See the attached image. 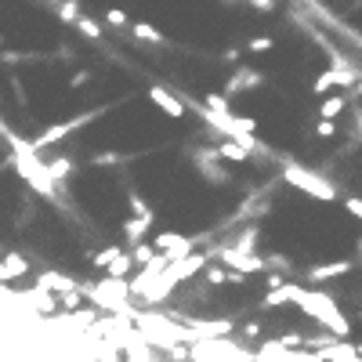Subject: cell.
<instances>
[{
	"label": "cell",
	"instance_id": "1",
	"mask_svg": "<svg viewBox=\"0 0 362 362\" xmlns=\"http://www.w3.org/2000/svg\"><path fill=\"white\" fill-rule=\"evenodd\" d=\"M8 148H11V163H15L18 177L25 181L29 189H33L37 196H44L47 203H54V206L73 210V206H69V199L62 196V189H58L54 181H51V174H47V163L40 160V153H33V148H29V138H15Z\"/></svg>",
	"mask_w": 362,
	"mask_h": 362
},
{
	"label": "cell",
	"instance_id": "2",
	"mask_svg": "<svg viewBox=\"0 0 362 362\" xmlns=\"http://www.w3.org/2000/svg\"><path fill=\"white\" fill-rule=\"evenodd\" d=\"M297 308L305 312V315H312V319H319L329 334H334L337 341H348V334H351V326H348V319L341 315V308H337V300L329 297V293H319V290H300V297H297Z\"/></svg>",
	"mask_w": 362,
	"mask_h": 362
},
{
	"label": "cell",
	"instance_id": "3",
	"mask_svg": "<svg viewBox=\"0 0 362 362\" xmlns=\"http://www.w3.org/2000/svg\"><path fill=\"white\" fill-rule=\"evenodd\" d=\"M283 181H286L290 189L312 196V199H322V203H334L337 199V189L329 185L319 170H308L305 163H297V160H283Z\"/></svg>",
	"mask_w": 362,
	"mask_h": 362
},
{
	"label": "cell",
	"instance_id": "4",
	"mask_svg": "<svg viewBox=\"0 0 362 362\" xmlns=\"http://www.w3.org/2000/svg\"><path fill=\"white\" fill-rule=\"evenodd\" d=\"M102 112H105V105H102V109H90V112H76L73 119H62V124H51V127H44L37 138H29V148H33V153H44V148H51V145H58V141H66L76 127H87L90 119L102 116Z\"/></svg>",
	"mask_w": 362,
	"mask_h": 362
},
{
	"label": "cell",
	"instance_id": "5",
	"mask_svg": "<svg viewBox=\"0 0 362 362\" xmlns=\"http://www.w3.org/2000/svg\"><path fill=\"white\" fill-rule=\"evenodd\" d=\"M192 247H196V239H192V235H181V232H160V235L153 239V250L163 254L167 264H174V261H181V257H189Z\"/></svg>",
	"mask_w": 362,
	"mask_h": 362
},
{
	"label": "cell",
	"instance_id": "6",
	"mask_svg": "<svg viewBox=\"0 0 362 362\" xmlns=\"http://www.w3.org/2000/svg\"><path fill=\"white\" fill-rule=\"evenodd\" d=\"M192 167L210 181V185H225V181H228V170H225V163L218 156V148H196V153H192Z\"/></svg>",
	"mask_w": 362,
	"mask_h": 362
},
{
	"label": "cell",
	"instance_id": "7",
	"mask_svg": "<svg viewBox=\"0 0 362 362\" xmlns=\"http://www.w3.org/2000/svg\"><path fill=\"white\" fill-rule=\"evenodd\" d=\"M203 268H206V254H203V257H199V254H189V257H181V261L167 264V268H163V276L177 286V283H189L196 272H203Z\"/></svg>",
	"mask_w": 362,
	"mask_h": 362
},
{
	"label": "cell",
	"instance_id": "8",
	"mask_svg": "<svg viewBox=\"0 0 362 362\" xmlns=\"http://www.w3.org/2000/svg\"><path fill=\"white\" fill-rule=\"evenodd\" d=\"M300 283H279L276 290H268L261 297V312H272V308H283V305H297V297H300Z\"/></svg>",
	"mask_w": 362,
	"mask_h": 362
},
{
	"label": "cell",
	"instance_id": "9",
	"mask_svg": "<svg viewBox=\"0 0 362 362\" xmlns=\"http://www.w3.org/2000/svg\"><path fill=\"white\" fill-rule=\"evenodd\" d=\"M37 290H44V293H76L80 290V283L73 279V276H66V272H44V276L37 279Z\"/></svg>",
	"mask_w": 362,
	"mask_h": 362
},
{
	"label": "cell",
	"instance_id": "10",
	"mask_svg": "<svg viewBox=\"0 0 362 362\" xmlns=\"http://www.w3.org/2000/svg\"><path fill=\"white\" fill-rule=\"evenodd\" d=\"M261 83H264V76H261L257 69H235V73L228 76V83H225V98L243 95V90H254V87H261Z\"/></svg>",
	"mask_w": 362,
	"mask_h": 362
},
{
	"label": "cell",
	"instance_id": "11",
	"mask_svg": "<svg viewBox=\"0 0 362 362\" xmlns=\"http://www.w3.org/2000/svg\"><path fill=\"white\" fill-rule=\"evenodd\" d=\"M148 102H156V109H163L167 116H174V119H181V116H185V102H181L177 95H170V90L167 87H148Z\"/></svg>",
	"mask_w": 362,
	"mask_h": 362
},
{
	"label": "cell",
	"instance_id": "12",
	"mask_svg": "<svg viewBox=\"0 0 362 362\" xmlns=\"http://www.w3.org/2000/svg\"><path fill=\"white\" fill-rule=\"evenodd\" d=\"M351 272V261H329V264H315V268H308L305 272V279L308 283H329V279H337V276H348Z\"/></svg>",
	"mask_w": 362,
	"mask_h": 362
},
{
	"label": "cell",
	"instance_id": "13",
	"mask_svg": "<svg viewBox=\"0 0 362 362\" xmlns=\"http://www.w3.org/2000/svg\"><path fill=\"white\" fill-rule=\"evenodd\" d=\"M25 272H29V261L15 250H4V257H0V283H11V279L25 276Z\"/></svg>",
	"mask_w": 362,
	"mask_h": 362
},
{
	"label": "cell",
	"instance_id": "14",
	"mask_svg": "<svg viewBox=\"0 0 362 362\" xmlns=\"http://www.w3.org/2000/svg\"><path fill=\"white\" fill-rule=\"evenodd\" d=\"M44 163H47V174H51L54 185L69 181V177H73V170H76V163H73L69 156H51V160H44Z\"/></svg>",
	"mask_w": 362,
	"mask_h": 362
},
{
	"label": "cell",
	"instance_id": "15",
	"mask_svg": "<svg viewBox=\"0 0 362 362\" xmlns=\"http://www.w3.org/2000/svg\"><path fill=\"white\" fill-rule=\"evenodd\" d=\"M127 206H131V218H145V221H156V210L138 189H127Z\"/></svg>",
	"mask_w": 362,
	"mask_h": 362
},
{
	"label": "cell",
	"instance_id": "16",
	"mask_svg": "<svg viewBox=\"0 0 362 362\" xmlns=\"http://www.w3.org/2000/svg\"><path fill=\"white\" fill-rule=\"evenodd\" d=\"M156 221H145V218H127L124 221V239L131 247H138V243H145V235H148V228H153Z\"/></svg>",
	"mask_w": 362,
	"mask_h": 362
},
{
	"label": "cell",
	"instance_id": "17",
	"mask_svg": "<svg viewBox=\"0 0 362 362\" xmlns=\"http://www.w3.org/2000/svg\"><path fill=\"white\" fill-rule=\"evenodd\" d=\"M218 156H221V163H250V153H247V148H239L235 141H221L218 145Z\"/></svg>",
	"mask_w": 362,
	"mask_h": 362
},
{
	"label": "cell",
	"instance_id": "18",
	"mask_svg": "<svg viewBox=\"0 0 362 362\" xmlns=\"http://www.w3.org/2000/svg\"><path fill=\"white\" fill-rule=\"evenodd\" d=\"M131 272H134V261H131V254L124 250V254H119V257L105 268V276H109V279H131Z\"/></svg>",
	"mask_w": 362,
	"mask_h": 362
},
{
	"label": "cell",
	"instance_id": "19",
	"mask_svg": "<svg viewBox=\"0 0 362 362\" xmlns=\"http://www.w3.org/2000/svg\"><path fill=\"white\" fill-rule=\"evenodd\" d=\"M131 33H134L138 40H148V44H156V47H163V44H167V37L160 33L156 25H148V22H134V25H131Z\"/></svg>",
	"mask_w": 362,
	"mask_h": 362
},
{
	"label": "cell",
	"instance_id": "20",
	"mask_svg": "<svg viewBox=\"0 0 362 362\" xmlns=\"http://www.w3.org/2000/svg\"><path fill=\"white\" fill-rule=\"evenodd\" d=\"M344 109H348V98H344V95H329V98H322L319 116H322V119H337Z\"/></svg>",
	"mask_w": 362,
	"mask_h": 362
},
{
	"label": "cell",
	"instance_id": "21",
	"mask_svg": "<svg viewBox=\"0 0 362 362\" xmlns=\"http://www.w3.org/2000/svg\"><path fill=\"white\" fill-rule=\"evenodd\" d=\"M54 11H58V18H62V22H69V25H76V22L83 18L76 0H58V4H54Z\"/></svg>",
	"mask_w": 362,
	"mask_h": 362
},
{
	"label": "cell",
	"instance_id": "22",
	"mask_svg": "<svg viewBox=\"0 0 362 362\" xmlns=\"http://www.w3.org/2000/svg\"><path fill=\"white\" fill-rule=\"evenodd\" d=\"M124 160H127L124 153H116V148H105V153H95L87 163H90V167H119Z\"/></svg>",
	"mask_w": 362,
	"mask_h": 362
},
{
	"label": "cell",
	"instance_id": "23",
	"mask_svg": "<svg viewBox=\"0 0 362 362\" xmlns=\"http://www.w3.org/2000/svg\"><path fill=\"white\" fill-rule=\"evenodd\" d=\"M254 243H257V228H247L239 239H232L228 250H235V254H254Z\"/></svg>",
	"mask_w": 362,
	"mask_h": 362
},
{
	"label": "cell",
	"instance_id": "24",
	"mask_svg": "<svg viewBox=\"0 0 362 362\" xmlns=\"http://www.w3.org/2000/svg\"><path fill=\"white\" fill-rule=\"evenodd\" d=\"M25 300H33V308H37V312H54V308H58V297H51V293H44V290L25 293Z\"/></svg>",
	"mask_w": 362,
	"mask_h": 362
},
{
	"label": "cell",
	"instance_id": "25",
	"mask_svg": "<svg viewBox=\"0 0 362 362\" xmlns=\"http://www.w3.org/2000/svg\"><path fill=\"white\" fill-rule=\"evenodd\" d=\"M119 254H124V247H105V250H98V254H90V268H109Z\"/></svg>",
	"mask_w": 362,
	"mask_h": 362
},
{
	"label": "cell",
	"instance_id": "26",
	"mask_svg": "<svg viewBox=\"0 0 362 362\" xmlns=\"http://www.w3.org/2000/svg\"><path fill=\"white\" fill-rule=\"evenodd\" d=\"M203 279L210 286H221V283H228V268L225 264H210V268H203Z\"/></svg>",
	"mask_w": 362,
	"mask_h": 362
},
{
	"label": "cell",
	"instance_id": "27",
	"mask_svg": "<svg viewBox=\"0 0 362 362\" xmlns=\"http://www.w3.org/2000/svg\"><path fill=\"white\" fill-rule=\"evenodd\" d=\"M156 257V250H153V243H138L134 250H131V261L138 264V268H145L148 261H153Z\"/></svg>",
	"mask_w": 362,
	"mask_h": 362
},
{
	"label": "cell",
	"instance_id": "28",
	"mask_svg": "<svg viewBox=\"0 0 362 362\" xmlns=\"http://www.w3.org/2000/svg\"><path fill=\"white\" fill-rule=\"evenodd\" d=\"M76 29H80L83 37H90L95 44H102V29H98L95 22H90V18H80V22H76Z\"/></svg>",
	"mask_w": 362,
	"mask_h": 362
},
{
	"label": "cell",
	"instance_id": "29",
	"mask_svg": "<svg viewBox=\"0 0 362 362\" xmlns=\"http://www.w3.org/2000/svg\"><path fill=\"white\" fill-rule=\"evenodd\" d=\"M272 47H276V40H272V37H254V40L247 44L250 54H264V51H272Z\"/></svg>",
	"mask_w": 362,
	"mask_h": 362
},
{
	"label": "cell",
	"instance_id": "30",
	"mask_svg": "<svg viewBox=\"0 0 362 362\" xmlns=\"http://www.w3.org/2000/svg\"><path fill=\"white\" fill-rule=\"evenodd\" d=\"M344 210H348L351 218L362 221V196H348V199H344Z\"/></svg>",
	"mask_w": 362,
	"mask_h": 362
},
{
	"label": "cell",
	"instance_id": "31",
	"mask_svg": "<svg viewBox=\"0 0 362 362\" xmlns=\"http://www.w3.org/2000/svg\"><path fill=\"white\" fill-rule=\"evenodd\" d=\"M315 134H319V138H334V134H337V124H334V119H319Z\"/></svg>",
	"mask_w": 362,
	"mask_h": 362
},
{
	"label": "cell",
	"instance_id": "32",
	"mask_svg": "<svg viewBox=\"0 0 362 362\" xmlns=\"http://www.w3.org/2000/svg\"><path fill=\"white\" fill-rule=\"evenodd\" d=\"M105 22L119 29V25H127V15H124V11H119V8H109V11H105Z\"/></svg>",
	"mask_w": 362,
	"mask_h": 362
},
{
	"label": "cell",
	"instance_id": "33",
	"mask_svg": "<svg viewBox=\"0 0 362 362\" xmlns=\"http://www.w3.org/2000/svg\"><path fill=\"white\" fill-rule=\"evenodd\" d=\"M358 250H362V239H358Z\"/></svg>",
	"mask_w": 362,
	"mask_h": 362
},
{
	"label": "cell",
	"instance_id": "34",
	"mask_svg": "<svg viewBox=\"0 0 362 362\" xmlns=\"http://www.w3.org/2000/svg\"><path fill=\"white\" fill-rule=\"evenodd\" d=\"M0 257H4V250H0Z\"/></svg>",
	"mask_w": 362,
	"mask_h": 362
}]
</instances>
